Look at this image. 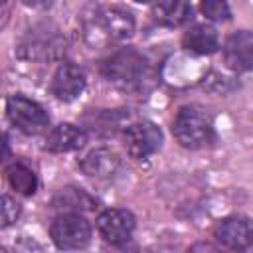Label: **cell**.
<instances>
[{
    "label": "cell",
    "mask_w": 253,
    "mask_h": 253,
    "mask_svg": "<svg viewBox=\"0 0 253 253\" xmlns=\"http://www.w3.org/2000/svg\"><path fill=\"white\" fill-rule=\"evenodd\" d=\"M202 12L213 22H223L231 16L227 0H202Z\"/></svg>",
    "instance_id": "cell-18"
},
{
    "label": "cell",
    "mask_w": 253,
    "mask_h": 253,
    "mask_svg": "<svg viewBox=\"0 0 253 253\" xmlns=\"http://www.w3.org/2000/svg\"><path fill=\"white\" fill-rule=\"evenodd\" d=\"M125 146L132 158L144 160L162 146V130L150 121H138L125 130Z\"/></svg>",
    "instance_id": "cell-6"
},
{
    "label": "cell",
    "mask_w": 253,
    "mask_h": 253,
    "mask_svg": "<svg viewBox=\"0 0 253 253\" xmlns=\"http://www.w3.org/2000/svg\"><path fill=\"white\" fill-rule=\"evenodd\" d=\"M4 2H6V0H4Z\"/></svg>",
    "instance_id": "cell-22"
},
{
    "label": "cell",
    "mask_w": 253,
    "mask_h": 253,
    "mask_svg": "<svg viewBox=\"0 0 253 253\" xmlns=\"http://www.w3.org/2000/svg\"><path fill=\"white\" fill-rule=\"evenodd\" d=\"M134 2H154V0H134Z\"/></svg>",
    "instance_id": "cell-21"
},
{
    "label": "cell",
    "mask_w": 253,
    "mask_h": 253,
    "mask_svg": "<svg viewBox=\"0 0 253 253\" xmlns=\"http://www.w3.org/2000/svg\"><path fill=\"white\" fill-rule=\"evenodd\" d=\"M22 2L30 8H47L53 4V0H22Z\"/></svg>",
    "instance_id": "cell-20"
},
{
    "label": "cell",
    "mask_w": 253,
    "mask_h": 253,
    "mask_svg": "<svg viewBox=\"0 0 253 253\" xmlns=\"http://www.w3.org/2000/svg\"><path fill=\"white\" fill-rule=\"evenodd\" d=\"M20 213V204L16 200H12L10 196H4L2 198V225H10L12 221H16Z\"/></svg>",
    "instance_id": "cell-19"
},
{
    "label": "cell",
    "mask_w": 253,
    "mask_h": 253,
    "mask_svg": "<svg viewBox=\"0 0 253 253\" xmlns=\"http://www.w3.org/2000/svg\"><path fill=\"white\" fill-rule=\"evenodd\" d=\"M97 227L107 243L123 245L134 231V215L126 210H105L97 217Z\"/></svg>",
    "instance_id": "cell-7"
},
{
    "label": "cell",
    "mask_w": 253,
    "mask_h": 253,
    "mask_svg": "<svg viewBox=\"0 0 253 253\" xmlns=\"http://www.w3.org/2000/svg\"><path fill=\"white\" fill-rule=\"evenodd\" d=\"M85 142H87V134L83 128H79L71 123H61L45 136V150L71 152V150H79Z\"/></svg>",
    "instance_id": "cell-11"
},
{
    "label": "cell",
    "mask_w": 253,
    "mask_h": 253,
    "mask_svg": "<svg viewBox=\"0 0 253 253\" xmlns=\"http://www.w3.org/2000/svg\"><path fill=\"white\" fill-rule=\"evenodd\" d=\"M152 18L160 26L178 28L192 18V2L190 0H158L152 8Z\"/></svg>",
    "instance_id": "cell-12"
},
{
    "label": "cell",
    "mask_w": 253,
    "mask_h": 253,
    "mask_svg": "<svg viewBox=\"0 0 253 253\" xmlns=\"http://www.w3.org/2000/svg\"><path fill=\"white\" fill-rule=\"evenodd\" d=\"M81 170L93 178H111L117 174L121 160L109 148H95L81 160Z\"/></svg>",
    "instance_id": "cell-13"
},
{
    "label": "cell",
    "mask_w": 253,
    "mask_h": 253,
    "mask_svg": "<svg viewBox=\"0 0 253 253\" xmlns=\"http://www.w3.org/2000/svg\"><path fill=\"white\" fill-rule=\"evenodd\" d=\"M101 73L117 87L138 89L148 73V63L142 53H138L132 47H125L103 61Z\"/></svg>",
    "instance_id": "cell-1"
},
{
    "label": "cell",
    "mask_w": 253,
    "mask_h": 253,
    "mask_svg": "<svg viewBox=\"0 0 253 253\" xmlns=\"http://www.w3.org/2000/svg\"><path fill=\"white\" fill-rule=\"evenodd\" d=\"M172 132L184 148H192V150L211 144L215 136L211 119L200 107L194 105H186L176 113L172 123Z\"/></svg>",
    "instance_id": "cell-2"
},
{
    "label": "cell",
    "mask_w": 253,
    "mask_h": 253,
    "mask_svg": "<svg viewBox=\"0 0 253 253\" xmlns=\"http://www.w3.org/2000/svg\"><path fill=\"white\" fill-rule=\"evenodd\" d=\"M6 178H8V184L16 192H20L24 196H32L38 190V178H36V174L24 162H12L6 168Z\"/></svg>",
    "instance_id": "cell-16"
},
{
    "label": "cell",
    "mask_w": 253,
    "mask_h": 253,
    "mask_svg": "<svg viewBox=\"0 0 253 253\" xmlns=\"http://www.w3.org/2000/svg\"><path fill=\"white\" fill-rule=\"evenodd\" d=\"M85 73L73 63H61L51 79V93L61 101H73L85 89Z\"/></svg>",
    "instance_id": "cell-10"
},
{
    "label": "cell",
    "mask_w": 253,
    "mask_h": 253,
    "mask_svg": "<svg viewBox=\"0 0 253 253\" xmlns=\"http://www.w3.org/2000/svg\"><path fill=\"white\" fill-rule=\"evenodd\" d=\"M223 59H225V65L235 73L253 69V32H247V30L233 32L225 40Z\"/></svg>",
    "instance_id": "cell-9"
},
{
    "label": "cell",
    "mask_w": 253,
    "mask_h": 253,
    "mask_svg": "<svg viewBox=\"0 0 253 253\" xmlns=\"http://www.w3.org/2000/svg\"><path fill=\"white\" fill-rule=\"evenodd\" d=\"M59 208H71V210H89L93 206V200L77 188H65L53 202Z\"/></svg>",
    "instance_id": "cell-17"
},
{
    "label": "cell",
    "mask_w": 253,
    "mask_h": 253,
    "mask_svg": "<svg viewBox=\"0 0 253 253\" xmlns=\"http://www.w3.org/2000/svg\"><path fill=\"white\" fill-rule=\"evenodd\" d=\"M6 115H8L10 123L18 130H22L24 134H38L49 123L43 107L38 105L32 99L24 97V95L8 97V101H6Z\"/></svg>",
    "instance_id": "cell-5"
},
{
    "label": "cell",
    "mask_w": 253,
    "mask_h": 253,
    "mask_svg": "<svg viewBox=\"0 0 253 253\" xmlns=\"http://www.w3.org/2000/svg\"><path fill=\"white\" fill-rule=\"evenodd\" d=\"M182 45L188 51H194L198 55H210L219 47V38L215 28L208 24H196L184 34Z\"/></svg>",
    "instance_id": "cell-14"
},
{
    "label": "cell",
    "mask_w": 253,
    "mask_h": 253,
    "mask_svg": "<svg viewBox=\"0 0 253 253\" xmlns=\"http://www.w3.org/2000/svg\"><path fill=\"white\" fill-rule=\"evenodd\" d=\"M61 40L57 36H45L43 40H38L34 36H30L22 45H20V53L24 57H34V59H49L55 57L61 51Z\"/></svg>",
    "instance_id": "cell-15"
},
{
    "label": "cell",
    "mask_w": 253,
    "mask_h": 253,
    "mask_svg": "<svg viewBox=\"0 0 253 253\" xmlns=\"http://www.w3.org/2000/svg\"><path fill=\"white\" fill-rule=\"evenodd\" d=\"M49 233L55 247L59 249H81L91 241L89 221L75 211L57 215L49 227Z\"/></svg>",
    "instance_id": "cell-4"
},
{
    "label": "cell",
    "mask_w": 253,
    "mask_h": 253,
    "mask_svg": "<svg viewBox=\"0 0 253 253\" xmlns=\"http://www.w3.org/2000/svg\"><path fill=\"white\" fill-rule=\"evenodd\" d=\"M87 34H93L95 40L123 42L134 34V18L121 6H103L91 16Z\"/></svg>",
    "instance_id": "cell-3"
},
{
    "label": "cell",
    "mask_w": 253,
    "mask_h": 253,
    "mask_svg": "<svg viewBox=\"0 0 253 253\" xmlns=\"http://www.w3.org/2000/svg\"><path fill=\"white\" fill-rule=\"evenodd\" d=\"M215 239L227 249H247L253 245V221L245 215L223 217L213 231Z\"/></svg>",
    "instance_id": "cell-8"
}]
</instances>
